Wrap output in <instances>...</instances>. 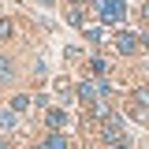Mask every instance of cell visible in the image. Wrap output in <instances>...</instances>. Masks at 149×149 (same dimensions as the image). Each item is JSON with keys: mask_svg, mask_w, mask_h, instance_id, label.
<instances>
[{"mask_svg": "<svg viewBox=\"0 0 149 149\" xmlns=\"http://www.w3.org/2000/svg\"><path fill=\"white\" fill-rule=\"evenodd\" d=\"M93 8H97L101 22H123V15H127V4L123 0H97Z\"/></svg>", "mask_w": 149, "mask_h": 149, "instance_id": "cell-1", "label": "cell"}, {"mask_svg": "<svg viewBox=\"0 0 149 149\" xmlns=\"http://www.w3.org/2000/svg\"><path fill=\"white\" fill-rule=\"evenodd\" d=\"M116 49H119L123 56H130V52H138V49H146V45H142V37H138V34L119 30V34H116Z\"/></svg>", "mask_w": 149, "mask_h": 149, "instance_id": "cell-2", "label": "cell"}, {"mask_svg": "<svg viewBox=\"0 0 149 149\" xmlns=\"http://www.w3.org/2000/svg\"><path fill=\"white\" fill-rule=\"evenodd\" d=\"M45 119H49V127L60 130L63 123H67V112H63V108H49V112H45Z\"/></svg>", "mask_w": 149, "mask_h": 149, "instance_id": "cell-3", "label": "cell"}, {"mask_svg": "<svg viewBox=\"0 0 149 149\" xmlns=\"http://www.w3.org/2000/svg\"><path fill=\"white\" fill-rule=\"evenodd\" d=\"M19 123V112L15 108H0V130H11Z\"/></svg>", "mask_w": 149, "mask_h": 149, "instance_id": "cell-4", "label": "cell"}, {"mask_svg": "<svg viewBox=\"0 0 149 149\" xmlns=\"http://www.w3.org/2000/svg\"><path fill=\"white\" fill-rule=\"evenodd\" d=\"M67 22H71V26H82V22H86V11H82L78 4H71V8H67Z\"/></svg>", "mask_w": 149, "mask_h": 149, "instance_id": "cell-5", "label": "cell"}, {"mask_svg": "<svg viewBox=\"0 0 149 149\" xmlns=\"http://www.w3.org/2000/svg\"><path fill=\"white\" fill-rule=\"evenodd\" d=\"M41 149H67V138H63V134H49V138L41 142Z\"/></svg>", "mask_w": 149, "mask_h": 149, "instance_id": "cell-6", "label": "cell"}, {"mask_svg": "<svg viewBox=\"0 0 149 149\" xmlns=\"http://www.w3.org/2000/svg\"><path fill=\"white\" fill-rule=\"evenodd\" d=\"M93 116H97V119H108V116H112V108H108V101H104V97L93 104Z\"/></svg>", "mask_w": 149, "mask_h": 149, "instance_id": "cell-7", "label": "cell"}, {"mask_svg": "<svg viewBox=\"0 0 149 149\" xmlns=\"http://www.w3.org/2000/svg\"><path fill=\"white\" fill-rule=\"evenodd\" d=\"M90 71L97 74V78H101V74L108 71V63H104V60H101V56H93V60H90Z\"/></svg>", "mask_w": 149, "mask_h": 149, "instance_id": "cell-8", "label": "cell"}, {"mask_svg": "<svg viewBox=\"0 0 149 149\" xmlns=\"http://www.w3.org/2000/svg\"><path fill=\"white\" fill-rule=\"evenodd\" d=\"M11 74H15L11 60H8V56H0V78H11Z\"/></svg>", "mask_w": 149, "mask_h": 149, "instance_id": "cell-9", "label": "cell"}, {"mask_svg": "<svg viewBox=\"0 0 149 149\" xmlns=\"http://www.w3.org/2000/svg\"><path fill=\"white\" fill-rule=\"evenodd\" d=\"M11 108H15V112H19V116H22V112L30 108V97H22V93H19L15 101H11Z\"/></svg>", "mask_w": 149, "mask_h": 149, "instance_id": "cell-10", "label": "cell"}, {"mask_svg": "<svg viewBox=\"0 0 149 149\" xmlns=\"http://www.w3.org/2000/svg\"><path fill=\"white\" fill-rule=\"evenodd\" d=\"M134 104H146V108H149V90H146V86L134 90Z\"/></svg>", "mask_w": 149, "mask_h": 149, "instance_id": "cell-11", "label": "cell"}, {"mask_svg": "<svg viewBox=\"0 0 149 149\" xmlns=\"http://www.w3.org/2000/svg\"><path fill=\"white\" fill-rule=\"evenodd\" d=\"M86 37H90V41H101L104 30H101V26H86Z\"/></svg>", "mask_w": 149, "mask_h": 149, "instance_id": "cell-12", "label": "cell"}, {"mask_svg": "<svg viewBox=\"0 0 149 149\" xmlns=\"http://www.w3.org/2000/svg\"><path fill=\"white\" fill-rule=\"evenodd\" d=\"M0 37H11V22L8 19H0Z\"/></svg>", "mask_w": 149, "mask_h": 149, "instance_id": "cell-13", "label": "cell"}, {"mask_svg": "<svg viewBox=\"0 0 149 149\" xmlns=\"http://www.w3.org/2000/svg\"><path fill=\"white\" fill-rule=\"evenodd\" d=\"M108 149H130V146H127V142H112Z\"/></svg>", "mask_w": 149, "mask_h": 149, "instance_id": "cell-14", "label": "cell"}, {"mask_svg": "<svg viewBox=\"0 0 149 149\" xmlns=\"http://www.w3.org/2000/svg\"><path fill=\"white\" fill-rule=\"evenodd\" d=\"M142 45H146V49H149V34H146V37H142Z\"/></svg>", "mask_w": 149, "mask_h": 149, "instance_id": "cell-15", "label": "cell"}, {"mask_svg": "<svg viewBox=\"0 0 149 149\" xmlns=\"http://www.w3.org/2000/svg\"><path fill=\"white\" fill-rule=\"evenodd\" d=\"M63 4H67V8H71V4H78V0H63Z\"/></svg>", "mask_w": 149, "mask_h": 149, "instance_id": "cell-16", "label": "cell"}, {"mask_svg": "<svg viewBox=\"0 0 149 149\" xmlns=\"http://www.w3.org/2000/svg\"><path fill=\"white\" fill-rule=\"evenodd\" d=\"M0 149H8V142H4V138H0Z\"/></svg>", "mask_w": 149, "mask_h": 149, "instance_id": "cell-17", "label": "cell"}]
</instances>
